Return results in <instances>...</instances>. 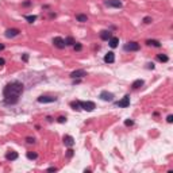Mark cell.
I'll return each mask as SVG.
<instances>
[{
  "instance_id": "obj_1",
  "label": "cell",
  "mask_w": 173,
  "mask_h": 173,
  "mask_svg": "<svg viewBox=\"0 0 173 173\" xmlns=\"http://www.w3.org/2000/svg\"><path fill=\"white\" fill-rule=\"evenodd\" d=\"M23 91H25V85L23 82L18 81V80H14L8 82L7 85L4 87L3 89V97H4V104L7 106H15L19 103L20 100V96Z\"/></svg>"
},
{
  "instance_id": "obj_2",
  "label": "cell",
  "mask_w": 173,
  "mask_h": 173,
  "mask_svg": "<svg viewBox=\"0 0 173 173\" xmlns=\"http://www.w3.org/2000/svg\"><path fill=\"white\" fill-rule=\"evenodd\" d=\"M80 107H81V110H84V111L92 112L95 108H96V104H95L93 101H80Z\"/></svg>"
},
{
  "instance_id": "obj_3",
  "label": "cell",
  "mask_w": 173,
  "mask_h": 173,
  "mask_svg": "<svg viewBox=\"0 0 173 173\" xmlns=\"http://www.w3.org/2000/svg\"><path fill=\"white\" fill-rule=\"evenodd\" d=\"M139 43L138 42H134V41H131V42H127L124 45V50L127 51H138L139 50Z\"/></svg>"
},
{
  "instance_id": "obj_4",
  "label": "cell",
  "mask_w": 173,
  "mask_h": 173,
  "mask_svg": "<svg viewBox=\"0 0 173 173\" xmlns=\"http://www.w3.org/2000/svg\"><path fill=\"white\" fill-rule=\"evenodd\" d=\"M101 100H104V101H114V93H111L108 91H101L100 92V96H99Z\"/></svg>"
},
{
  "instance_id": "obj_5",
  "label": "cell",
  "mask_w": 173,
  "mask_h": 173,
  "mask_svg": "<svg viewBox=\"0 0 173 173\" xmlns=\"http://www.w3.org/2000/svg\"><path fill=\"white\" fill-rule=\"evenodd\" d=\"M54 101H57V97L56 96H47V95H42V96L38 97V103H54Z\"/></svg>"
},
{
  "instance_id": "obj_6",
  "label": "cell",
  "mask_w": 173,
  "mask_h": 173,
  "mask_svg": "<svg viewBox=\"0 0 173 173\" xmlns=\"http://www.w3.org/2000/svg\"><path fill=\"white\" fill-rule=\"evenodd\" d=\"M104 4L107 7H114V8H122V2L121 0H106Z\"/></svg>"
},
{
  "instance_id": "obj_7",
  "label": "cell",
  "mask_w": 173,
  "mask_h": 173,
  "mask_svg": "<svg viewBox=\"0 0 173 173\" xmlns=\"http://www.w3.org/2000/svg\"><path fill=\"white\" fill-rule=\"evenodd\" d=\"M116 106L121 107V108H126V107H129V106H130V96H129V95H126L124 97H122V99L116 103Z\"/></svg>"
},
{
  "instance_id": "obj_8",
  "label": "cell",
  "mask_w": 173,
  "mask_h": 173,
  "mask_svg": "<svg viewBox=\"0 0 173 173\" xmlns=\"http://www.w3.org/2000/svg\"><path fill=\"white\" fill-rule=\"evenodd\" d=\"M84 76H87V72L84 69H77V70L70 73V77H72V79H81V77H84Z\"/></svg>"
},
{
  "instance_id": "obj_9",
  "label": "cell",
  "mask_w": 173,
  "mask_h": 173,
  "mask_svg": "<svg viewBox=\"0 0 173 173\" xmlns=\"http://www.w3.org/2000/svg\"><path fill=\"white\" fill-rule=\"evenodd\" d=\"M53 43H54V46L57 47V49H64V47H65V41L61 37L53 38Z\"/></svg>"
},
{
  "instance_id": "obj_10",
  "label": "cell",
  "mask_w": 173,
  "mask_h": 173,
  "mask_svg": "<svg viewBox=\"0 0 173 173\" xmlns=\"http://www.w3.org/2000/svg\"><path fill=\"white\" fill-rule=\"evenodd\" d=\"M19 30L18 28H8L7 31H5V37L7 38H14V37H16V35H19Z\"/></svg>"
},
{
  "instance_id": "obj_11",
  "label": "cell",
  "mask_w": 173,
  "mask_h": 173,
  "mask_svg": "<svg viewBox=\"0 0 173 173\" xmlns=\"http://www.w3.org/2000/svg\"><path fill=\"white\" fill-rule=\"evenodd\" d=\"M64 144H65V146L72 147L74 145V138H73L72 135H65L64 137Z\"/></svg>"
},
{
  "instance_id": "obj_12",
  "label": "cell",
  "mask_w": 173,
  "mask_h": 173,
  "mask_svg": "<svg viewBox=\"0 0 173 173\" xmlns=\"http://www.w3.org/2000/svg\"><path fill=\"white\" fill-rule=\"evenodd\" d=\"M114 61H115V54H114L112 51H108V53L104 56V62H106V64H112Z\"/></svg>"
},
{
  "instance_id": "obj_13",
  "label": "cell",
  "mask_w": 173,
  "mask_h": 173,
  "mask_svg": "<svg viewBox=\"0 0 173 173\" xmlns=\"http://www.w3.org/2000/svg\"><path fill=\"white\" fill-rule=\"evenodd\" d=\"M111 37H112V33L110 30H103V31H100V38L103 41H108Z\"/></svg>"
},
{
  "instance_id": "obj_14",
  "label": "cell",
  "mask_w": 173,
  "mask_h": 173,
  "mask_svg": "<svg viewBox=\"0 0 173 173\" xmlns=\"http://www.w3.org/2000/svg\"><path fill=\"white\" fill-rule=\"evenodd\" d=\"M18 157H19V154H18L16 152H8L7 154H5V158H7L8 161H15V160H18Z\"/></svg>"
},
{
  "instance_id": "obj_15",
  "label": "cell",
  "mask_w": 173,
  "mask_h": 173,
  "mask_svg": "<svg viewBox=\"0 0 173 173\" xmlns=\"http://www.w3.org/2000/svg\"><path fill=\"white\" fill-rule=\"evenodd\" d=\"M108 43H110V46L112 47V49H115V47L118 46V43H119V38L118 37H111L108 39Z\"/></svg>"
},
{
  "instance_id": "obj_16",
  "label": "cell",
  "mask_w": 173,
  "mask_h": 173,
  "mask_svg": "<svg viewBox=\"0 0 173 173\" xmlns=\"http://www.w3.org/2000/svg\"><path fill=\"white\" fill-rule=\"evenodd\" d=\"M76 19H77V22H80V23H85V22H88V16L84 15V14H77Z\"/></svg>"
},
{
  "instance_id": "obj_17",
  "label": "cell",
  "mask_w": 173,
  "mask_h": 173,
  "mask_svg": "<svg viewBox=\"0 0 173 173\" xmlns=\"http://www.w3.org/2000/svg\"><path fill=\"white\" fill-rule=\"evenodd\" d=\"M144 84H145V81L142 80V79H138V80H135V81L133 82V85H131V87H133L134 89H138V88H141Z\"/></svg>"
},
{
  "instance_id": "obj_18",
  "label": "cell",
  "mask_w": 173,
  "mask_h": 173,
  "mask_svg": "<svg viewBox=\"0 0 173 173\" xmlns=\"http://www.w3.org/2000/svg\"><path fill=\"white\" fill-rule=\"evenodd\" d=\"M146 45H149V46H156V47H161V43L158 42V41H156V39H147V41H146Z\"/></svg>"
},
{
  "instance_id": "obj_19",
  "label": "cell",
  "mask_w": 173,
  "mask_h": 173,
  "mask_svg": "<svg viewBox=\"0 0 173 173\" xmlns=\"http://www.w3.org/2000/svg\"><path fill=\"white\" fill-rule=\"evenodd\" d=\"M70 107H72L73 110H77V111H80L81 110V107H80V100H74L70 103Z\"/></svg>"
},
{
  "instance_id": "obj_20",
  "label": "cell",
  "mask_w": 173,
  "mask_h": 173,
  "mask_svg": "<svg viewBox=\"0 0 173 173\" xmlns=\"http://www.w3.org/2000/svg\"><path fill=\"white\" fill-rule=\"evenodd\" d=\"M65 46H73L76 41L73 39V37H68V38H65Z\"/></svg>"
},
{
  "instance_id": "obj_21",
  "label": "cell",
  "mask_w": 173,
  "mask_h": 173,
  "mask_svg": "<svg viewBox=\"0 0 173 173\" xmlns=\"http://www.w3.org/2000/svg\"><path fill=\"white\" fill-rule=\"evenodd\" d=\"M157 59L161 62H168L169 61V57L166 54H157Z\"/></svg>"
},
{
  "instance_id": "obj_22",
  "label": "cell",
  "mask_w": 173,
  "mask_h": 173,
  "mask_svg": "<svg viewBox=\"0 0 173 173\" xmlns=\"http://www.w3.org/2000/svg\"><path fill=\"white\" fill-rule=\"evenodd\" d=\"M25 18H26V20L28 23H34L35 20H37V15H26Z\"/></svg>"
},
{
  "instance_id": "obj_23",
  "label": "cell",
  "mask_w": 173,
  "mask_h": 173,
  "mask_svg": "<svg viewBox=\"0 0 173 173\" xmlns=\"http://www.w3.org/2000/svg\"><path fill=\"white\" fill-rule=\"evenodd\" d=\"M27 158L28 160H35V158H38V154L35 152H28L27 153Z\"/></svg>"
},
{
  "instance_id": "obj_24",
  "label": "cell",
  "mask_w": 173,
  "mask_h": 173,
  "mask_svg": "<svg viewBox=\"0 0 173 173\" xmlns=\"http://www.w3.org/2000/svg\"><path fill=\"white\" fill-rule=\"evenodd\" d=\"M73 49H74L76 51H80V50L82 49V45H81V43H79V42H74V45H73Z\"/></svg>"
},
{
  "instance_id": "obj_25",
  "label": "cell",
  "mask_w": 173,
  "mask_h": 173,
  "mask_svg": "<svg viewBox=\"0 0 173 173\" xmlns=\"http://www.w3.org/2000/svg\"><path fill=\"white\" fill-rule=\"evenodd\" d=\"M57 122L58 123H65V122H66V118H65V116H58L57 118Z\"/></svg>"
},
{
  "instance_id": "obj_26",
  "label": "cell",
  "mask_w": 173,
  "mask_h": 173,
  "mask_svg": "<svg viewBox=\"0 0 173 173\" xmlns=\"http://www.w3.org/2000/svg\"><path fill=\"white\" fill-rule=\"evenodd\" d=\"M124 124H126V126H133L134 121H131V119H126V121H124Z\"/></svg>"
},
{
  "instance_id": "obj_27",
  "label": "cell",
  "mask_w": 173,
  "mask_h": 173,
  "mask_svg": "<svg viewBox=\"0 0 173 173\" xmlns=\"http://www.w3.org/2000/svg\"><path fill=\"white\" fill-rule=\"evenodd\" d=\"M31 4H33V3L30 2V0H26V2H23V3H22V5H23V7H30Z\"/></svg>"
},
{
  "instance_id": "obj_28",
  "label": "cell",
  "mask_w": 173,
  "mask_h": 173,
  "mask_svg": "<svg viewBox=\"0 0 173 173\" xmlns=\"http://www.w3.org/2000/svg\"><path fill=\"white\" fill-rule=\"evenodd\" d=\"M144 23H146V25H149V23H152V18H150V16H146V18H144Z\"/></svg>"
},
{
  "instance_id": "obj_29",
  "label": "cell",
  "mask_w": 173,
  "mask_h": 173,
  "mask_svg": "<svg viewBox=\"0 0 173 173\" xmlns=\"http://www.w3.org/2000/svg\"><path fill=\"white\" fill-rule=\"evenodd\" d=\"M26 142L27 144H35V139L31 138V137H28V138H26Z\"/></svg>"
},
{
  "instance_id": "obj_30",
  "label": "cell",
  "mask_w": 173,
  "mask_h": 173,
  "mask_svg": "<svg viewBox=\"0 0 173 173\" xmlns=\"http://www.w3.org/2000/svg\"><path fill=\"white\" fill-rule=\"evenodd\" d=\"M22 59H23L25 62H27V61H28V54H27V53H25V54L22 56Z\"/></svg>"
},
{
  "instance_id": "obj_31",
  "label": "cell",
  "mask_w": 173,
  "mask_h": 173,
  "mask_svg": "<svg viewBox=\"0 0 173 173\" xmlns=\"http://www.w3.org/2000/svg\"><path fill=\"white\" fill-rule=\"evenodd\" d=\"M66 156L70 158V157H73V150H72V149H70L69 147V150H68V153H66Z\"/></svg>"
},
{
  "instance_id": "obj_32",
  "label": "cell",
  "mask_w": 173,
  "mask_h": 173,
  "mask_svg": "<svg viewBox=\"0 0 173 173\" xmlns=\"http://www.w3.org/2000/svg\"><path fill=\"white\" fill-rule=\"evenodd\" d=\"M166 122H168V123H172V122H173V115H168V118H166Z\"/></svg>"
},
{
  "instance_id": "obj_33",
  "label": "cell",
  "mask_w": 173,
  "mask_h": 173,
  "mask_svg": "<svg viewBox=\"0 0 173 173\" xmlns=\"http://www.w3.org/2000/svg\"><path fill=\"white\" fill-rule=\"evenodd\" d=\"M146 65H147V69H152V70L154 69V64H153V62H149V64H146Z\"/></svg>"
},
{
  "instance_id": "obj_34",
  "label": "cell",
  "mask_w": 173,
  "mask_h": 173,
  "mask_svg": "<svg viewBox=\"0 0 173 173\" xmlns=\"http://www.w3.org/2000/svg\"><path fill=\"white\" fill-rule=\"evenodd\" d=\"M47 170H49V172H57V168H56V166H50Z\"/></svg>"
},
{
  "instance_id": "obj_35",
  "label": "cell",
  "mask_w": 173,
  "mask_h": 173,
  "mask_svg": "<svg viewBox=\"0 0 173 173\" xmlns=\"http://www.w3.org/2000/svg\"><path fill=\"white\" fill-rule=\"evenodd\" d=\"M4 64H5V59L0 57V66H2V65H4Z\"/></svg>"
},
{
  "instance_id": "obj_36",
  "label": "cell",
  "mask_w": 173,
  "mask_h": 173,
  "mask_svg": "<svg viewBox=\"0 0 173 173\" xmlns=\"http://www.w3.org/2000/svg\"><path fill=\"white\" fill-rule=\"evenodd\" d=\"M3 49H4V45H3V43H0V50H3Z\"/></svg>"
}]
</instances>
